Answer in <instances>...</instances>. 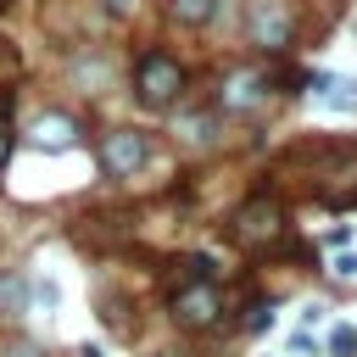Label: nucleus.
<instances>
[{"label": "nucleus", "mask_w": 357, "mask_h": 357, "mask_svg": "<svg viewBox=\"0 0 357 357\" xmlns=\"http://www.w3.org/2000/svg\"><path fill=\"white\" fill-rule=\"evenodd\" d=\"M134 89H139L145 106H173L178 89H184V67H178L167 50H145V56L134 61Z\"/></svg>", "instance_id": "nucleus-1"}, {"label": "nucleus", "mask_w": 357, "mask_h": 357, "mask_svg": "<svg viewBox=\"0 0 357 357\" xmlns=\"http://www.w3.org/2000/svg\"><path fill=\"white\" fill-rule=\"evenodd\" d=\"M151 162V139L139 134V128H112L106 139H100V167L112 173V178H128V173H139Z\"/></svg>", "instance_id": "nucleus-2"}, {"label": "nucleus", "mask_w": 357, "mask_h": 357, "mask_svg": "<svg viewBox=\"0 0 357 357\" xmlns=\"http://www.w3.org/2000/svg\"><path fill=\"white\" fill-rule=\"evenodd\" d=\"M279 229H284V206H279L273 195H251V201L234 212V234H240L245 245H268V240H279Z\"/></svg>", "instance_id": "nucleus-3"}, {"label": "nucleus", "mask_w": 357, "mask_h": 357, "mask_svg": "<svg viewBox=\"0 0 357 357\" xmlns=\"http://www.w3.org/2000/svg\"><path fill=\"white\" fill-rule=\"evenodd\" d=\"M218 312H223V296H218V284H212V279H195V284H184V290L173 296V318H178V324H190V329L218 324Z\"/></svg>", "instance_id": "nucleus-4"}, {"label": "nucleus", "mask_w": 357, "mask_h": 357, "mask_svg": "<svg viewBox=\"0 0 357 357\" xmlns=\"http://www.w3.org/2000/svg\"><path fill=\"white\" fill-rule=\"evenodd\" d=\"M262 100H268V73H257V67L229 73L223 89H218V106H223V112H251V106H262Z\"/></svg>", "instance_id": "nucleus-5"}, {"label": "nucleus", "mask_w": 357, "mask_h": 357, "mask_svg": "<svg viewBox=\"0 0 357 357\" xmlns=\"http://www.w3.org/2000/svg\"><path fill=\"white\" fill-rule=\"evenodd\" d=\"M251 39L268 45V50H284V45H290V17H284V6L262 0V6L251 11Z\"/></svg>", "instance_id": "nucleus-6"}, {"label": "nucleus", "mask_w": 357, "mask_h": 357, "mask_svg": "<svg viewBox=\"0 0 357 357\" xmlns=\"http://www.w3.org/2000/svg\"><path fill=\"white\" fill-rule=\"evenodd\" d=\"M28 139H33L39 151H67V145H78V123H73L67 112H45V117H33Z\"/></svg>", "instance_id": "nucleus-7"}, {"label": "nucleus", "mask_w": 357, "mask_h": 357, "mask_svg": "<svg viewBox=\"0 0 357 357\" xmlns=\"http://www.w3.org/2000/svg\"><path fill=\"white\" fill-rule=\"evenodd\" d=\"M22 312H28V279L6 273L0 279V318H22Z\"/></svg>", "instance_id": "nucleus-8"}, {"label": "nucleus", "mask_w": 357, "mask_h": 357, "mask_svg": "<svg viewBox=\"0 0 357 357\" xmlns=\"http://www.w3.org/2000/svg\"><path fill=\"white\" fill-rule=\"evenodd\" d=\"M167 11H173V22H184V28H206V22L218 17V0H173Z\"/></svg>", "instance_id": "nucleus-9"}, {"label": "nucleus", "mask_w": 357, "mask_h": 357, "mask_svg": "<svg viewBox=\"0 0 357 357\" xmlns=\"http://www.w3.org/2000/svg\"><path fill=\"white\" fill-rule=\"evenodd\" d=\"M318 89H324V100L329 106H346V112H357V78H312Z\"/></svg>", "instance_id": "nucleus-10"}, {"label": "nucleus", "mask_w": 357, "mask_h": 357, "mask_svg": "<svg viewBox=\"0 0 357 357\" xmlns=\"http://www.w3.org/2000/svg\"><path fill=\"white\" fill-rule=\"evenodd\" d=\"M329 357H357V329L351 324H335L329 329Z\"/></svg>", "instance_id": "nucleus-11"}, {"label": "nucleus", "mask_w": 357, "mask_h": 357, "mask_svg": "<svg viewBox=\"0 0 357 357\" xmlns=\"http://www.w3.org/2000/svg\"><path fill=\"white\" fill-rule=\"evenodd\" d=\"M11 156V95H0V167Z\"/></svg>", "instance_id": "nucleus-12"}, {"label": "nucleus", "mask_w": 357, "mask_h": 357, "mask_svg": "<svg viewBox=\"0 0 357 357\" xmlns=\"http://www.w3.org/2000/svg\"><path fill=\"white\" fill-rule=\"evenodd\" d=\"M28 290H33V301H39V307H45V312H50V307H56V301H61V290H56V279H33V284H28Z\"/></svg>", "instance_id": "nucleus-13"}, {"label": "nucleus", "mask_w": 357, "mask_h": 357, "mask_svg": "<svg viewBox=\"0 0 357 357\" xmlns=\"http://www.w3.org/2000/svg\"><path fill=\"white\" fill-rule=\"evenodd\" d=\"M335 273H357V251H340V262H335Z\"/></svg>", "instance_id": "nucleus-14"}, {"label": "nucleus", "mask_w": 357, "mask_h": 357, "mask_svg": "<svg viewBox=\"0 0 357 357\" xmlns=\"http://www.w3.org/2000/svg\"><path fill=\"white\" fill-rule=\"evenodd\" d=\"M6 357H39V346H28V340H17V346H11Z\"/></svg>", "instance_id": "nucleus-15"}, {"label": "nucleus", "mask_w": 357, "mask_h": 357, "mask_svg": "<svg viewBox=\"0 0 357 357\" xmlns=\"http://www.w3.org/2000/svg\"><path fill=\"white\" fill-rule=\"evenodd\" d=\"M100 6H106V11H117V17L128 11V0H100Z\"/></svg>", "instance_id": "nucleus-16"}, {"label": "nucleus", "mask_w": 357, "mask_h": 357, "mask_svg": "<svg viewBox=\"0 0 357 357\" xmlns=\"http://www.w3.org/2000/svg\"><path fill=\"white\" fill-rule=\"evenodd\" d=\"M78 357H100V351H95V346H84V351H78Z\"/></svg>", "instance_id": "nucleus-17"}]
</instances>
